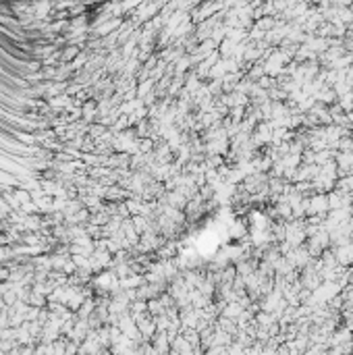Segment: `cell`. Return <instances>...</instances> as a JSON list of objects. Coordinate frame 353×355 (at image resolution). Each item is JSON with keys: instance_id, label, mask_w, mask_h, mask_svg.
<instances>
[{"instance_id": "obj_1", "label": "cell", "mask_w": 353, "mask_h": 355, "mask_svg": "<svg viewBox=\"0 0 353 355\" xmlns=\"http://www.w3.org/2000/svg\"><path fill=\"white\" fill-rule=\"evenodd\" d=\"M121 25H123V19L114 17L112 21H106V23H102L100 27H96V35H108V33H114V31H119Z\"/></svg>"}, {"instance_id": "obj_2", "label": "cell", "mask_w": 353, "mask_h": 355, "mask_svg": "<svg viewBox=\"0 0 353 355\" xmlns=\"http://www.w3.org/2000/svg\"><path fill=\"white\" fill-rule=\"evenodd\" d=\"M96 114H98V104L93 102V100H88V102L84 104V108H81V116H84V121H86V123H91L93 118H96Z\"/></svg>"}, {"instance_id": "obj_3", "label": "cell", "mask_w": 353, "mask_h": 355, "mask_svg": "<svg viewBox=\"0 0 353 355\" xmlns=\"http://www.w3.org/2000/svg\"><path fill=\"white\" fill-rule=\"evenodd\" d=\"M77 54H81V48H77V46H67L65 52H61V61L73 63L75 58H77Z\"/></svg>"}, {"instance_id": "obj_4", "label": "cell", "mask_w": 353, "mask_h": 355, "mask_svg": "<svg viewBox=\"0 0 353 355\" xmlns=\"http://www.w3.org/2000/svg\"><path fill=\"white\" fill-rule=\"evenodd\" d=\"M152 86H154V81L152 79H146V81H139L137 84V100H141L146 96V93L152 89Z\"/></svg>"}, {"instance_id": "obj_5", "label": "cell", "mask_w": 353, "mask_h": 355, "mask_svg": "<svg viewBox=\"0 0 353 355\" xmlns=\"http://www.w3.org/2000/svg\"><path fill=\"white\" fill-rule=\"evenodd\" d=\"M17 139L21 141V144H33V141H35V137L29 135V133H25V131H17Z\"/></svg>"}]
</instances>
